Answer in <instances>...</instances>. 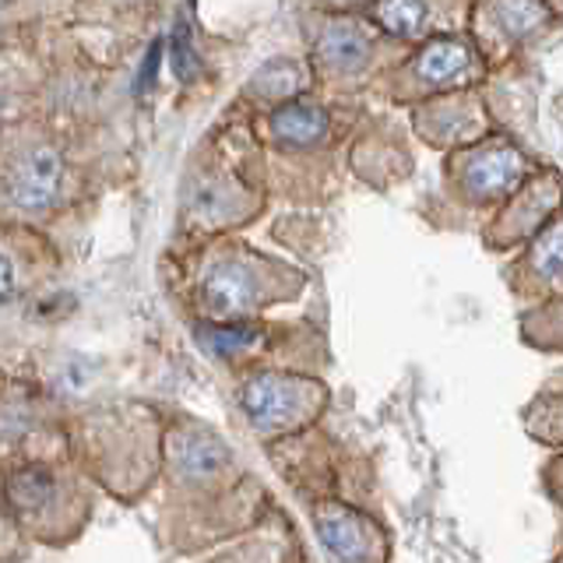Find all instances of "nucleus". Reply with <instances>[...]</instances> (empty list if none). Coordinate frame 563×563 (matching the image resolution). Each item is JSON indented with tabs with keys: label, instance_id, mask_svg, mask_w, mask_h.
<instances>
[{
	"label": "nucleus",
	"instance_id": "nucleus-11",
	"mask_svg": "<svg viewBox=\"0 0 563 563\" xmlns=\"http://www.w3.org/2000/svg\"><path fill=\"white\" fill-rule=\"evenodd\" d=\"M49 493H53L49 475H46V472H35V468L18 472L14 479H11V486H8L11 504H14V507H22V510H29V507H43V504L49 500Z\"/></svg>",
	"mask_w": 563,
	"mask_h": 563
},
{
	"label": "nucleus",
	"instance_id": "nucleus-2",
	"mask_svg": "<svg viewBox=\"0 0 563 563\" xmlns=\"http://www.w3.org/2000/svg\"><path fill=\"white\" fill-rule=\"evenodd\" d=\"M60 190V158L49 148H32L11 173V198L22 208H46Z\"/></svg>",
	"mask_w": 563,
	"mask_h": 563
},
{
	"label": "nucleus",
	"instance_id": "nucleus-4",
	"mask_svg": "<svg viewBox=\"0 0 563 563\" xmlns=\"http://www.w3.org/2000/svg\"><path fill=\"white\" fill-rule=\"evenodd\" d=\"M521 169H525V163L515 148H486L475 158H468L465 187H468V194H475V198H493V194L515 187Z\"/></svg>",
	"mask_w": 563,
	"mask_h": 563
},
{
	"label": "nucleus",
	"instance_id": "nucleus-10",
	"mask_svg": "<svg viewBox=\"0 0 563 563\" xmlns=\"http://www.w3.org/2000/svg\"><path fill=\"white\" fill-rule=\"evenodd\" d=\"M377 18L387 32L395 35H416L427 22V4L422 0H380Z\"/></svg>",
	"mask_w": 563,
	"mask_h": 563
},
{
	"label": "nucleus",
	"instance_id": "nucleus-13",
	"mask_svg": "<svg viewBox=\"0 0 563 563\" xmlns=\"http://www.w3.org/2000/svg\"><path fill=\"white\" fill-rule=\"evenodd\" d=\"M201 342L208 352H216V356H233V352L254 345V331L251 328H205Z\"/></svg>",
	"mask_w": 563,
	"mask_h": 563
},
{
	"label": "nucleus",
	"instance_id": "nucleus-8",
	"mask_svg": "<svg viewBox=\"0 0 563 563\" xmlns=\"http://www.w3.org/2000/svg\"><path fill=\"white\" fill-rule=\"evenodd\" d=\"M465 67H468V49L457 40H433L416 60L419 78L430 81V85H444L454 75H462Z\"/></svg>",
	"mask_w": 563,
	"mask_h": 563
},
{
	"label": "nucleus",
	"instance_id": "nucleus-5",
	"mask_svg": "<svg viewBox=\"0 0 563 563\" xmlns=\"http://www.w3.org/2000/svg\"><path fill=\"white\" fill-rule=\"evenodd\" d=\"M317 536H321L324 550L339 560H360L366 556V525L345 507H321L317 510Z\"/></svg>",
	"mask_w": 563,
	"mask_h": 563
},
{
	"label": "nucleus",
	"instance_id": "nucleus-3",
	"mask_svg": "<svg viewBox=\"0 0 563 563\" xmlns=\"http://www.w3.org/2000/svg\"><path fill=\"white\" fill-rule=\"evenodd\" d=\"M254 296H257V286H254V272L246 268V264H219L216 272L208 275L205 282V303L211 313L219 317H240L254 307Z\"/></svg>",
	"mask_w": 563,
	"mask_h": 563
},
{
	"label": "nucleus",
	"instance_id": "nucleus-15",
	"mask_svg": "<svg viewBox=\"0 0 563 563\" xmlns=\"http://www.w3.org/2000/svg\"><path fill=\"white\" fill-rule=\"evenodd\" d=\"M536 264H539L542 275L550 278V282H556V278H560V225H556V222L542 233V243H539V257H536Z\"/></svg>",
	"mask_w": 563,
	"mask_h": 563
},
{
	"label": "nucleus",
	"instance_id": "nucleus-17",
	"mask_svg": "<svg viewBox=\"0 0 563 563\" xmlns=\"http://www.w3.org/2000/svg\"><path fill=\"white\" fill-rule=\"evenodd\" d=\"M158 57H163V43H152L148 49V57H145V67H141V75H137V92H148V88L155 85V75H158Z\"/></svg>",
	"mask_w": 563,
	"mask_h": 563
},
{
	"label": "nucleus",
	"instance_id": "nucleus-9",
	"mask_svg": "<svg viewBox=\"0 0 563 563\" xmlns=\"http://www.w3.org/2000/svg\"><path fill=\"white\" fill-rule=\"evenodd\" d=\"M328 131V117L310 102H296V106H282L275 113V134L289 145H310V141L324 137Z\"/></svg>",
	"mask_w": 563,
	"mask_h": 563
},
{
	"label": "nucleus",
	"instance_id": "nucleus-16",
	"mask_svg": "<svg viewBox=\"0 0 563 563\" xmlns=\"http://www.w3.org/2000/svg\"><path fill=\"white\" fill-rule=\"evenodd\" d=\"M261 75L275 78V85L268 81V85L261 88V92H268V96H292L296 85H299V70L292 64H272V67H264Z\"/></svg>",
	"mask_w": 563,
	"mask_h": 563
},
{
	"label": "nucleus",
	"instance_id": "nucleus-14",
	"mask_svg": "<svg viewBox=\"0 0 563 563\" xmlns=\"http://www.w3.org/2000/svg\"><path fill=\"white\" fill-rule=\"evenodd\" d=\"M169 57H173V70L180 78H190L194 67H198V53L190 46V32H187V22L176 25L173 32V43H169Z\"/></svg>",
	"mask_w": 563,
	"mask_h": 563
},
{
	"label": "nucleus",
	"instance_id": "nucleus-1",
	"mask_svg": "<svg viewBox=\"0 0 563 563\" xmlns=\"http://www.w3.org/2000/svg\"><path fill=\"white\" fill-rule=\"evenodd\" d=\"M240 401H243V412L251 416L261 430H282V427H292V422L307 412L310 387L292 377L264 374L243 387Z\"/></svg>",
	"mask_w": 563,
	"mask_h": 563
},
{
	"label": "nucleus",
	"instance_id": "nucleus-7",
	"mask_svg": "<svg viewBox=\"0 0 563 563\" xmlns=\"http://www.w3.org/2000/svg\"><path fill=\"white\" fill-rule=\"evenodd\" d=\"M225 465V448L208 433H184L176 440V468L190 479H208Z\"/></svg>",
	"mask_w": 563,
	"mask_h": 563
},
{
	"label": "nucleus",
	"instance_id": "nucleus-12",
	"mask_svg": "<svg viewBox=\"0 0 563 563\" xmlns=\"http://www.w3.org/2000/svg\"><path fill=\"white\" fill-rule=\"evenodd\" d=\"M500 18L510 32H528V29L542 25L545 18H550V11H545L539 0H504Z\"/></svg>",
	"mask_w": 563,
	"mask_h": 563
},
{
	"label": "nucleus",
	"instance_id": "nucleus-18",
	"mask_svg": "<svg viewBox=\"0 0 563 563\" xmlns=\"http://www.w3.org/2000/svg\"><path fill=\"white\" fill-rule=\"evenodd\" d=\"M11 282H14L11 264H8V257H0V299H4V296L11 292Z\"/></svg>",
	"mask_w": 563,
	"mask_h": 563
},
{
	"label": "nucleus",
	"instance_id": "nucleus-6",
	"mask_svg": "<svg viewBox=\"0 0 563 563\" xmlns=\"http://www.w3.org/2000/svg\"><path fill=\"white\" fill-rule=\"evenodd\" d=\"M321 60L334 70H360L369 57V40L352 22H334L324 29L321 43H317Z\"/></svg>",
	"mask_w": 563,
	"mask_h": 563
}]
</instances>
